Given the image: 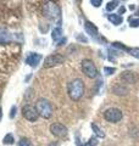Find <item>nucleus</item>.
Segmentation results:
<instances>
[{
    "label": "nucleus",
    "instance_id": "f257e3e1",
    "mask_svg": "<svg viewBox=\"0 0 139 146\" xmlns=\"http://www.w3.org/2000/svg\"><path fill=\"white\" fill-rule=\"evenodd\" d=\"M67 94L71 100L78 101L83 95H84V83L81 78L72 79L67 84Z\"/></svg>",
    "mask_w": 139,
    "mask_h": 146
},
{
    "label": "nucleus",
    "instance_id": "f03ea898",
    "mask_svg": "<svg viewBox=\"0 0 139 146\" xmlns=\"http://www.w3.org/2000/svg\"><path fill=\"white\" fill-rule=\"evenodd\" d=\"M35 110L38 112V115L43 118H50L53 116V106L48 100L44 99V98H40L37 100L35 102Z\"/></svg>",
    "mask_w": 139,
    "mask_h": 146
},
{
    "label": "nucleus",
    "instance_id": "7ed1b4c3",
    "mask_svg": "<svg viewBox=\"0 0 139 146\" xmlns=\"http://www.w3.org/2000/svg\"><path fill=\"white\" fill-rule=\"evenodd\" d=\"M43 12H44V16L50 18V20H56V18H59L60 15H61V10H60L59 5L56 3H53V1L44 3Z\"/></svg>",
    "mask_w": 139,
    "mask_h": 146
},
{
    "label": "nucleus",
    "instance_id": "20e7f679",
    "mask_svg": "<svg viewBox=\"0 0 139 146\" xmlns=\"http://www.w3.org/2000/svg\"><path fill=\"white\" fill-rule=\"evenodd\" d=\"M104 118L110 123H117L123 118V113L120 108L111 107L104 112Z\"/></svg>",
    "mask_w": 139,
    "mask_h": 146
},
{
    "label": "nucleus",
    "instance_id": "39448f33",
    "mask_svg": "<svg viewBox=\"0 0 139 146\" xmlns=\"http://www.w3.org/2000/svg\"><path fill=\"white\" fill-rule=\"evenodd\" d=\"M82 71L88 78H95V77L98 76L96 66L94 65V62L92 60H89V58H84V60L82 61Z\"/></svg>",
    "mask_w": 139,
    "mask_h": 146
},
{
    "label": "nucleus",
    "instance_id": "423d86ee",
    "mask_svg": "<svg viewBox=\"0 0 139 146\" xmlns=\"http://www.w3.org/2000/svg\"><path fill=\"white\" fill-rule=\"evenodd\" d=\"M63 61H65V57L62 56V55L53 54V55H49V56L44 60L43 66H44V68H51V67L61 65V63H63Z\"/></svg>",
    "mask_w": 139,
    "mask_h": 146
},
{
    "label": "nucleus",
    "instance_id": "0eeeda50",
    "mask_svg": "<svg viewBox=\"0 0 139 146\" xmlns=\"http://www.w3.org/2000/svg\"><path fill=\"white\" fill-rule=\"evenodd\" d=\"M22 116L26 118L27 121L29 122H35L38 119V112H37V110L34 106H32V105H26V106H23L22 108Z\"/></svg>",
    "mask_w": 139,
    "mask_h": 146
},
{
    "label": "nucleus",
    "instance_id": "6e6552de",
    "mask_svg": "<svg viewBox=\"0 0 139 146\" xmlns=\"http://www.w3.org/2000/svg\"><path fill=\"white\" fill-rule=\"evenodd\" d=\"M50 131H51V134L54 136L60 138V139H62L67 135V128L63 124H61V123H53L50 125Z\"/></svg>",
    "mask_w": 139,
    "mask_h": 146
},
{
    "label": "nucleus",
    "instance_id": "1a4fd4ad",
    "mask_svg": "<svg viewBox=\"0 0 139 146\" xmlns=\"http://www.w3.org/2000/svg\"><path fill=\"white\" fill-rule=\"evenodd\" d=\"M120 78H121L124 83H127V84H134V83H137V82L139 80V77L137 76V73L131 72V71L122 72V74H121Z\"/></svg>",
    "mask_w": 139,
    "mask_h": 146
},
{
    "label": "nucleus",
    "instance_id": "9d476101",
    "mask_svg": "<svg viewBox=\"0 0 139 146\" xmlns=\"http://www.w3.org/2000/svg\"><path fill=\"white\" fill-rule=\"evenodd\" d=\"M41 60V55L40 54H37V52H29L28 56L26 57V63L31 67H37L38 63Z\"/></svg>",
    "mask_w": 139,
    "mask_h": 146
},
{
    "label": "nucleus",
    "instance_id": "9b49d317",
    "mask_svg": "<svg viewBox=\"0 0 139 146\" xmlns=\"http://www.w3.org/2000/svg\"><path fill=\"white\" fill-rule=\"evenodd\" d=\"M84 28H86V32L89 34L92 38H99V31L96 28V26L94 23H92L89 21H86L84 22Z\"/></svg>",
    "mask_w": 139,
    "mask_h": 146
},
{
    "label": "nucleus",
    "instance_id": "f8f14e48",
    "mask_svg": "<svg viewBox=\"0 0 139 146\" xmlns=\"http://www.w3.org/2000/svg\"><path fill=\"white\" fill-rule=\"evenodd\" d=\"M112 93L117 96H126L129 93V89L123 84H116L115 86H112Z\"/></svg>",
    "mask_w": 139,
    "mask_h": 146
},
{
    "label": "nucleus",
    "instance_id": "ddd939ff",
    "mask_svg": "<svg viewBox=\"0 0 139 146\" xmlns=\"http://www.w3.org/2000/svg\"><path fill=\"white\" fill-rule=\"evenodd\" d=\"M11 34L6 28L0 27V44H10L11 43Z\"/></svg>",
    "mask_w": 139,
    "mask_h": 146
},
{
    "label": "nucleus",
    "instance_id": "4468645a",
    "mask_svg": "<svg viewBox=\"0 0 139 146\" xmlns=\"http://www.w3.org/2000/svg\"><path fill=\"white\" fill-rule=\"evenodd\" d=\"M108 20L115 26H120L123 22L122 16H120L118 13H110V15H108Z\"/></svg>",
    "mask_w": 139,
    "mask_h": 146
},
{
    "label": "nucleus",
    "instance_id": "2eb2a0df",
    "mask_svg": "<svg viewBox=\"0 0 139 146\" xmlns=\"http://www.w3.org/2000/svg\"><path fill=\"white\" fill-rule=\"evenodd\" d=\"M51 38L55 40V42H57V40L62 39V28L61 27H55L51 32Z\"/></svg>",
    "mask_w": 139,
    "mask_h": 146
},
{
    "label": "nucleus",
    "instance_id": "dca6fc26",
    "mask_svg": "<svg viewBox=\"0 0 139 146\" xmlns=\"http://www.w3.org/2000/svg\"><path fill=\"white\" fill-rule=\"evenodd\" d=\"M90 127H92L93 131H94V134L96 135V138H105V133H104V131L100 129V128H99L98 125L95 124V123H92Z\"/></svg>",
    "mask_w": 139,
    "mask_h": 146
},
{
    "label": "nucleus",
    "instance_id": "f3484780",
    "mask_svg": "<svg viewBox=\"0 0 139 146\" xmlns=\"http://www.w3.org/2000/svg\"><path fill=\"white\" fill-rule=\"evenodd\" d=\"M13 141H15L13 135L12 134H6L5 136H4V139H3V144L4 145H12Z\"/></svg>",
    "mask_w": 139,
    "mask_h": 146
},
{
    "label": "nucleus",
    "instance_id": "a211bd4d",
    "mask_svg": "<svg viewBox=\"0 0 139 146\" xmlns=\"http://www.w3.org/2000/svg\"><path fill=\"white\" fill-rule=\"evenodd\" d=\"M118 1H109L108 3V5H106V11H109V12H111V11H114L116 7H117V5H118Z\"/></svg>",
    "mask_w": 139,
    "mask_h": 146
},
{
    "label": "nucleus",
    "instance_id": "6ab92c4d",
    "mask_svg": "<svg viewBox=\"0 0 139 146\" xmlns=\"http://www.w3.org/2000/svg\"><path fill=\"white\" fill-rule=\"evenodd\" d=\"M98 144H99L98 138H95V136H92V138L89 139V141H88L86 145L87 146H98Z\"/></svg>",
    "mask_w": 139,
    "mask_h": 146
},
{
    "label": "nucleus",
    "instance_id": "aec40b11",
    "mask_svg": "<svg viewBox=\"0 0 139 146\" xmlns=\"http://www.w3.org/2000/svg\"><path fill=\"white\" fill-rule=\"evenodd\" d=\"M18 146H32V143L29 141V139L22 138V139H20V141H18Z\"/></svg>",
    "mask_w": 139,
    "mask_h": 146
},
{
    "label": "nucleus",
    "instance_id": "412c9836",
    "mask_svg": "<svg viewBox=\"0 0 139 146\" xmlns=\"http://www.w3.org/2000/svg\"><path fill=\"white\" fill-rule=\"evenodd\" d=\"M129 55H132L133 57H136L139 60V48H133V49H129Z\"/></svg>",
    "mask_w": 139,
    "mask_h": 146
},
{
    "label": "nucleus",
    "instance_id": "4be33fe9",
    "mask_svg": "<svg viewBox=\"0 0 139 146\" xmlns=\"http://www.w3.org/2000/svg\"><path fill=\"white\" fill-rule=\"evenodd\" d=\"M112 48H116V49H120V50H127V51H129V49L126 48L124 45H122L121 43H118V42H115L112 43Z\"/></svg>",
    "mask_w": 139,
    "mask_h": 146
},
{
    "label": "nucleus",
    "instance_id": "5701e85b",
    "mask_svg": "<svg viewBox=\"0 0 139 146\" xmlns=\"http://www.w3.org/2000/svg\"><path fill=\"white\" fill-rule=\"evenodd\" d=\"M115 72H116V68H114V67H104V73L106 76H111V74H114Z\"/></svg>",
    "mask_w": 139,
    "mask_h": 146
},
{
    "label": "nucleus",
    "instance_id": "b1692460",
    "mask_svg": "<svg viewBox=\"0 0 139 146\" xmlns=\"http://www.w3.org/2000/svg\"><path fill=\"white\" fill-rule=\"evenodd\" d=\"M129 26L132 27V28H136V27L139 26V20L138 18H134V20H131V23H129Z\"/></svg>",
    "mask_w": 139,
    "mask_h": 146
},
{
    "label": "nucleus",
    "instance_id": "393cba45",
    "mask_svg": "<svg viewBox=\"0 0 139 146\" xmlns=\"http://www.w3.org/2000/svg\"><path fill=\"white\" fill-rule=\"evenodd\" d=\"M90 4H92L93 6H95V7H99L101 4H103V1H101V0H92Z\"/></svg>",
    "mask_w": 139,
    "mask_h": 146
},
{
    "label": "nucleus",
    "instance_id": "a878e982",
    "mask_svg": "<svg viewBox=\"0 0 139 146\" xmlns=\"http://www.w3.org/2000/svg\"><path fill=\"white\" fill-rule=\"evenodd\" d=\"M16 111H17V107H16V106H12V107H11V111H10V118H15Z\"/></svg>",
    "mask_w": 139,
    "mask_h": 146
},
{
    "label": "nucleus",
    "instance_id": "bb28decb",
    "mask_svg": "<svg viewBox=\"0 0 139 146\" xmlns=\"http://www.w3.org/2000/svg\"><path fill=\"white\" fill-rule=\"evenodd\" d=\"M124 12H126V7H124V6H121V7H120V10H118V15L121 16L122 13H124Z\"/></svg>",
    "mask_w": 139,
    "mask_h": 146
},
{
    "label": "nucleus",
    "instance_id": "cd10ccee",
    "mask_svg": "<svg viewBox=\"0 0 139 146\" xmlns=\"http://www.w3.org/2000/svg\"><path fill=\"white\" fill-rule=\"evenodd\" d=\"M77 146H87L86 144H82L80 141V135H77Z\"/></svg>",
    "mask_w": 139,
    "mask_h": 146
},
{
    "label": "nucleus",
    "instance_id": "c85d7f7f",
    "mask_svg": "<svg viewBox=\"0 0 139 146\" xmlns=\"http://www.w3.org/2000/svg\"><path fill=\"white\" fill-rule=\"evenodd\" d=\"M63 43H66V38H62L61 40H59V43H57V45L60 46V45H62Z\"/></svg>",
    "mask_w": 139,
    "mask_h": 146
},
{
    "label": "nucleus",
    "instance_id": "c756f323",
    "mask_svg": "<svg viewBox=\"0 0 139 146\" xmlns=\"http://www.w3.org/2000/svg\"><path fill=\"white\" fill-rule=\"evenodd\" d=\"M129 9H131V10L133 11V10H134V9H136V5H129Z\"/></svg>",
    "mask_w": 139,
    "mask_h": 146
},
{
    "label": "nucleus",
    "instance_id": "7c9ffc66",
    "mask_svg": "<svg viewBox=\"0 0 139 146\" xmlns=\"http://www.w3.org/2000/svg\"><path fill=\"white\" fill-rule=\"evenodd\" d=\"M1 117H3V110L0 108V121H1Z\"/></svg>",
    "mask_w": 139,
    "mask_h": 146
},
{
    "label": "nucleus",
    "instance_id": "2f4dec72",
    "mask_svg": "<svg viewBox=\"0 0 139 146\" xmlns=\"http://www.w3.org/2000/svg\"><path fill=\"white\" fill-rule=\"evenodd\" d=\"M50 146H59V144H57V143H56V144H51Z\"/></svg>",
    "mask_w": 139,
    "mask_h": 146
},
{
    "label": "nucleus",
    "instance_id": "473e14b6",
    "mask_svg": "<svg viewBox=\"0 0 139 146\" xmlns=\"http://www.w3.org/2000/svg\"><path fill=\"white\" fill-rule=\"evenodd\" d=\"M137 15H139V10H138V11H137Z\"/></svg>",
    "mask_w": 139,
    "mask_h": 146
}]
</instances>
